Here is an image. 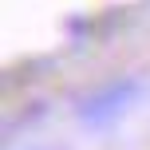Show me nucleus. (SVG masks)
Returning a JSON list of instances; mask_svg holds the SVG:
<instances>
[{
  "instance_id": "1",
  "label": "nucleus",
  "mask_w": 150,
  "mask_h": 150,
  "mask_svg": "<svg viewBox=\"0 0 150 150\" xmlns=\"http://www.w3.org/2000/svg\"><path fill=\"white\" fill-rule=\"evenodd\" d=\"M130 91H134V83H122V87L103 91L99 99H91V103L83 107V119H95V122H99V119H107V115H115V111L122 107V99L130 95Z\"/></svg>"
}]
</instances>
